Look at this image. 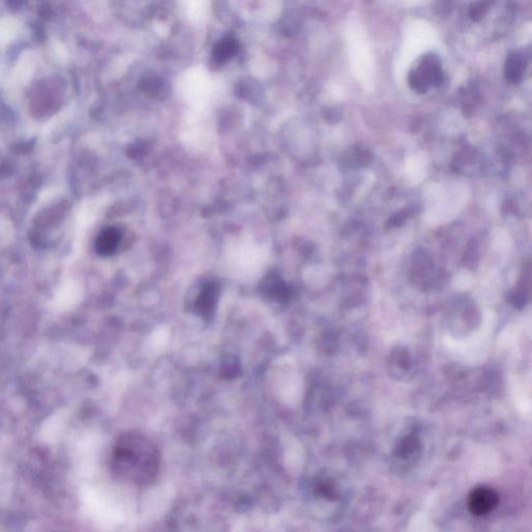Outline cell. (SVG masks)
<instances>
[{
  "instance_id": "10",
  "label": "cell",
  "mask_w": 532,
  "mask_h": 532,
  "mask_svg": "<svg viewBox=\"0 0 532 532\" xmlns=\"http://www.w3.org/2000/svg\"><path fill=\"white\" fill-rule=\"evenodd\" d=\"M409 84L414 91H416V92L418 93H421V94L422 93H426V91L429 90V86L423 81L421 77L417 74V72H416L415 70H413L409 73Z\"/></svg>"
},
{
  "instance_id": "9",
  "label": "cell",
  "mask_w": 532,
  "mask_h": 532,
  "mask_svg": "<svg viewBox=\"0 0 532 532\" xmlns=\"http://www.w3.org/2000/svg\"><path fill=\"white\" fill-rule=\"evenodd\" d=\"M493 4L494 0H480V1L475 2L470 8V17L474 21H480L489 12Z\"/></svg>"
},
{
  "instance_id": "3",
  "label": "cell",
  "mask_w": 532,
  "mask_h": 532,
  "mask_svg": "<svg viewBox=\"0 0 532 532\" xmlns=\"http://www.w3.org/2000/svg\"><path fill=\"white\" fill-rule=\"evenodd\" d=\"M415 71L429 86H438L444 81L440 60L434 53L424 55Z\"/></svg>"
},
{
  "instance_id": "11",
  "label": "cell",
  "mask_w": 532,
  "mask_h": 532,
  "mask_svg": "<svg viewBox=\"0 0 532 532\" xmlns=\"http://www.w3.org/2000/svg\"><path fill=\"white\" fill-rule=\"evenodd\" d=\"M437 9L440 10V14H443L445 10H447V13H448V9H451V1H448V0H440Z\"/></svg>"
},
{
  "instance_id": "8",
  "label": "cell",
  "mask_w": 532,
  "mask_h": 532,
  "mask_svg": "<svg viewBox=\"0 0 532 532\" xmlns=\"http://www.w3.org/2000/svg\"><path fill=\"white\" fill-rule=\"evenodd\" d=\"M262 290L267 297L277 300H287L289 297V288L280 278L271 277L262 284Z\"/></svg>"
},
{
  "instance_id": "7",
  "label": "cell",
  "mask_w": 532,
  "mask_h": 532,
  "mask_svg": "<svg viewBox=\"0 0 532 532\" xmlns=\"http://www.w3.org/2000/svg\"><path fill=\"white\" fill-rule=\"evenodd\" d=\"M238 44L232 38H225L215 44L211 53V61L215 66L226 63L237 52Z\"/></svg>"
},
{
  "instance_id": "6",
  "label": "cell",
  "mask_w": 532,
  "mask_h": 532,
  "mask_svg": "<svg viewBox=\"0 0 532 532\" xmlns=\"http://www.w3.org/2000/svg\"><path fill=\"white\" fill-rule=\"evenodd\" d=\"M527 66V60L521 53H513L507 57L505 63V77L511 84H519L522 80L525 69Z\"/></svg>"
},
{
  "instance_id": "5",
  "label": "cell",
  "mask_w": 532,
  "mask_h": 532,
  "mask_svg": "<svg viewBox=\"0 0 532 532\" xmlns=\"http://www.w3.org/2000/svg\"><path fill=\"white\" fill-rule=\"evenodd\" d=\"M121 240V234L115 228H106L98 235L96 240V251L99 255L110 256L115 253Z\"/></svg>"
},
{
  "instance_id": "4",
  "label": "cell",
  "mask_w": 532,
  "mask_h": 532,
  "mask_svg": "<svg viewBox=\"0 0 532 532\" xmlns=\"http://www.w3.org/2000/svg\"><path fill=\"white\" fill-rule=\"evenodd\" d=\"M219 290L213 283H207L196 298L195 308L203 319H210L217 307Z\"/></svg>"
},
{
  "instance_id": "2",
  "label": "cell",
  "mask_w": 532,
  "mask_h": 532,
  "mask_svg": "<svg viewBox=\"0 0 532 532\" xmlns=\"http://www.w3.org/2000/svg\"><path fill=\"white\" fill-rule=\"evenodd\" d=\"M499 503V496L491 487H478L472 489L468 498L470 511L473 515L485 516L493 511Z\"/></svg>"
},
{
  "instance_id": "1",
  "label": "cell",
  "mask_w": 532,
  "mask_h": 532,
  "mask_svg": "<svg viewBox=\"0 0 532 532\" xmlns=\"http://www.w3.org/2000/svg\"><path fill=\"white\" fill-rule=\"evenodd\" d=\"M160 451L148 436L140 431H127L115 440L111 451V468L122 482L148 487L157 480Z\"/></svg>"
}]
</instances>
